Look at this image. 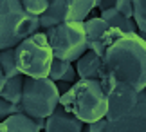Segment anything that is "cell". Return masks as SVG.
<instances>
[{"label": "cell", "mask_w": 146, "mask_h": 132, "mask_svg": "<svg viewBox=\"0 0 146 132\" xmlns=\"http://www.w3.org/2000/svg\"><path fill=\"white\" fill-rule=\"evenodd\" d=\"M16 112H22L20 105H13V103H7V101H4L2 98H0V121H4L5 118L13 116V114H16Z\"/></svg>", "instance_id": "19"}, {"label": "cell", "mask_w": 146, "mask_h": 132, "mask_svg": "<svg viewBox=\"0 0 146 132\" xmlns=\"http://www.w3.org/2000/svg\"><path fill=\"white\" fill-rule=\"evenodd\" d=\"M114 9L123 18H132V0H115Z\"/></svg>", "instance_id": "20"}, {"label": "cell", "mask_w": 146, "mask_h": 132, "mask_svg": "<svg viewBox=\"0 0 146 132\" xmlns=\"http://www.w3.org/2000/svg\"><path fill=\"white\" fill-rule=\"evenodd\" d=\"M47 78L50 82L58 83V82H63V83H69V85H74L78 82V74H76V69L74 64L70 62H63V60H52L49 69V74Z\"/></svg>", "instance_id": "13"}, {"label": "cell", "mask_w": 146, "mask_h": 132, "mask_svg": "<svg viewBox=\"0 0 146 132\" xmlns=\"http://www.w3.org/2000/svg\"><path fill=\"white\" fill-rule=\"evenodd\" d=\"M99 83L106 96V116H105L106 121H115V119H121L132 114L139 103L146 100V90L137 92L130 85L114 82L108 76H103L99 80Z\"/></svg>", "instance_id": "7"}, {"label": "cell", "mask_w": 146, "mask_h": 132, "mask_svg": "<svg viewBox=\"0 0 146 132\" xmlns=\"http://www.w3.org/2000/svg\"><path fill=\"white\" fill-rule=\"evenodd\" d=\"M70 87H72V85H69V83H63V82H58V83H56V89H58L60 96L67 94V92H69V89H70Z\"/></svg>", "instance_id": "23"}, {"label": "cell", "mask_w": 146, "mask_h": 132, "mask_svg": "<svg viewBox=\"0 0 146 132\" xmlns=\"http://www.w3.org/2000/svg\"><path fill=\"white\" fill-rule=\"evenodd\" d=\"M0 132H7V129H5V125H4V121H0Z\"/></svg>", "instance_id": "25"}, {"label": "cell", "mask_w": 146, "mask_h": 132, "mask_svg": "<svg viewBox=\"0 0 146 132\" xmlns=\"http://www.w3.org/2000/svg\"><path fill=\"white\" fill-rule=\"evenodd\" d=\"M60 105V92L49 78H24L20 111L33 119H47Z\"/></svg>", "instance_id": "5"}, {"label": "cell", "mask_w": 146, "mask_h": 132, "mask_svg": "<svg viewBox=\"0 0 146 132\" xmlns=\"http://www.w3.org/2000/svg\"><path fill=\"white\" fill-rule=\"evenodd\" d=\"M132 20L137 27V36L146 38V2L144 0H132Z\"/></svg>", "instance_id": "16"}, {"label": "cell", "mask_w": 146, "mask_h": 132, "mask_svg": "<svg viewBox=\"0 0 146 132\" xmlns=\"http://www.w3.org/2000/svg\"><path fill=\"white\" fill-rule=\"evenodd\" d=\"M20 4H22V9H24L27 15L40 18V16L45 13V9L49 5V0H24V2H20Z\"/></svg>", "instance_id": "18"}, {"label": "cell", "mask_w": 146, "mask_h": 132, "mask_svg": "<svg viewBox=\"0 0 146 132\" xmlns=\"http://www.w3.org/2000/svg\"><path fill=\"white\" fill-rule=\"evenodd\" d=\"M103 76L146 90V42L137 34H121L105 49ZM101 76V78H103Z\"/></svg>", "instance_id": "1"}, {"label": "cell", "mask_w": 146, "mask_h": 132, "mask_svg": "<svg viewBox=\"0 0 146 132\" xmlns=\"http://www.w3.org/2000/svg\"><path fill=\"white\" fill-rule=\"evenodd\" d=\"M105 125H106V119H98V121H92V123H87L83 132H103L105 130Z\"/></svg>", "instance_id": "21"}, {"label": "cell", "mask_w": 146, "mask_h": 132, "mask_svg": "<svg viewBox=\"0 0 146 132\" xmlns=\"http://www.w3.org/2000/svg\"><path fill=\"white\" fill-rule=\"evenodd\" d=\"M94 9V0H49L45 13L40 16V29L69 22H85Z\"/></svg>", "instance_id": "8"}, {"label": "cell", "mask_w": 146, "mask_h": 132, "mask_svg": "<svg viewBox=\"0 0 146 132\" xmlns=\"http://www.w3.org/2000/svg\"><path fill=\"white\" fill-rule=\"evenodd\" d=\"M83 129H85V123L60 105L45 119V127H43L45 132H83Z\"/></svg>", "instance_id": "11"}, {"label": "cell", "mask_w": 146, "mask_h": 132, "mask_svg": "<svg viewBox=\"0 0 146 132\" xmlns=\"http://www.w3.org/2000/svg\"><path fill=\"white\" fill-rule=\"evenodd\" d=\"M49 47L52 51V58L76 64L87 53V36L83 29V22H69L60 24L43 31Z\"/></svg>", "instance_id": "6"}, {"label": "cell", "mask_w": 146, "mask_h": 132, "mask_svg": "<svg viewBox=\"0 0 146 132\" xmlns=\"http://www.w3.org/2000/svg\"><path fill=\"white\" fill-rule=\"evenodd\" d=\"M15 58L20 74L25 78H47L54 60L43 31L22 40L15 47Z\"/></svg>", "instance_id": "4"}, {"label": "cell", "mask_w": 146, "mask_h": 132, "mask_svg": "<svg viewBox=\"0 0 146 132\" xmlns=\"http://www.w3.org/2000/svg\"><path fill=\"white\" fill-rule=\"evenodd\" d=\"M60 107L87 125L106 116V96L98 80H78L69 92L60 96Z\"/></svg>", "instance_id": "2"}, {"label": "cell", "mask_w": 146, "mask_h": 132, "mask_svg": "<svg viewBox=\"0 0 146 132\" xmlns=\"http://www.w3.org/2000/svg\"><path fill=\"white\" fill-rule=\"evenodd\" d=\"M4 74H2V69H0V92H2V87H4Z\"/></svg>", "instance_id": "24"}, {"label": "cell", "mask_w": 146, "mask_h": 132, "mask_svg": "<svg viewBox=\"0 0 146 132\" xmlns=\"http://www.w3.org/2000/svg\"><path fill=\"white\" fill-rule=\"evenodd\" d=\"M4 125L7 129V132H40V129L35 123V119L25 116L24 112H16L13 116L5 118Z\"/></svg>", "instance_id": "15"}, {"label": "cell", "mask_w": 146, "mask_h": 132, "mask_svg": "<svg viewBox=\"0 0 146 132\" xmlns=\"http://www.w3.org/2000/svg\"><path fill=\"white\" fill-rule=\"evenodd\" d=\"M24 78L25 76H22V74H18L15 78H5L0 98L7 103H13V105H20L22 92H24Z\"/></svg>", "instance_id": "14"}, {"label": "cell", "mask_w": 146, "mask_h": 132, "mask_svg": "<svg viewBox=\"0 0 146 132\" xmlns=\"http://www.w3.org/2000/svg\"><path fill=\"white\" fill-rule=\"evenodd\" d=\"M83 29H85V36H87V49L92 51L94 54L103 56L105 49L114 42L117 36H121V31L117 29H110L103 20L99 18H87L83 22Z\"/></svg>", "instance_id": "9"}, {"label": "cell", "mask_w": 146, "mask_h": 132, "mask_svg": "<svg viewBox=\"0 0 146 132\" xmlns=\"http://www.w3.org/2000/svg\"><path fill=\"white\" fill-rule=\"evenodd\" d=\"M115 4V0H98V2H94V9H99V13H103L106 9H112Z\"/></svg>", "instance_id": "22"}, {"label": "cell", "mask_w": 146, "mask_h": 132, "mask_svg": "<svg viewBox=\"0 0 146 132\" xmlns=\"http://www.w3.org/2000/svg\"><path fill=\"white\" fill-rule=\"evenodd\" d=\"M0 69H2L4 78H15V76H18V74H20L18 67H16L15 49L0 51Z\"/></svg>", "instance_id": "17"}, {"label": "cell", "mask_w": 146, "mask_h": 132, "mask_svg": "<svg viewBox=\"0 0 146 132\" xmlns=\"http://www.w3.org/2000/svg\"><path fill=\"white\" fill-rule=\"evenodd\" d=\"M78 80H101L103 76V60L101 56L94 54L92 51H87L80 60L74 64Z\"/></svg>", "instance_id": "12"}, {"label": "cell", "mask_w": 146, "mask_h": 132, "mask_svg": "<svg viewBox=\"0 0 146 132\" xmlns=\"http://www.w3.org/2000/svg\"><path fill=\"white\" fill-rule=\"evenodd\" d=\"M40 31V18L27 15L20 0H0V51L15 49L22 40Z\"/></svg>", "instance_id": "3"}, {"label": "cell", "mask_w": 146, "mask_h": 132, "mask_svg": "<svg viewBox=\"0 0 146 132\" xmlns=\"http://www.w3.org/2000/svg\"><path fill=\"white\" fill-rule=\"evenodd\" d=\"M103 132H146V100L139 103L132 114L115 121H106Z\"/></svg>", "instance_id": "10"}]
</instances>
